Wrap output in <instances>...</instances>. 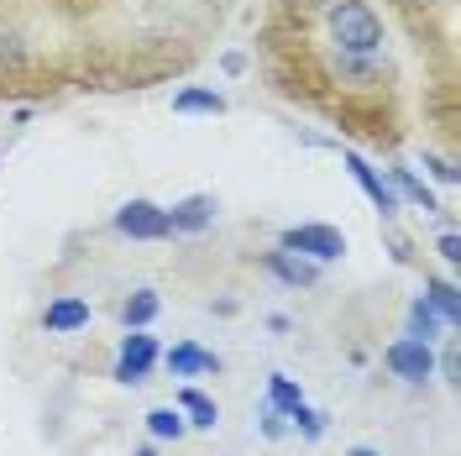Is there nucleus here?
Instances as JSON below:
<instances>
[{"label": "nucleus", "instance_id": "1", "mask_svg": "<svg viewBox=\"0 0 461 456\" xmlns=\"http://www.w3.org/2000/svg\"><path fill=\"white\" fill-rule=\"evenodd\" d=\"M330 42L341 48L346 63H367L373 53H383V22L373 16V5L341 0L330 5Z\"/></svg>", "mask_w": 461, "mask_h": 456}, {"label": "nucleus", "instance_id": "2", "mask_svg": "<svg viewBox=\"0 0 461 456\" xmlns=\"http://www.w3.org/2000/svg\"><path fill=\"white\" fill-rule=\"evenodd\" d=\"M383 362H388V372L403 378V383H425V378L435 372V351H430V342L403 336V342H393L388 351H383Z\"/></svg>", "mask_w": 461, "mask_h": 456}, {"label": "nucleus", "instance_id": "3", "mask_svg": "<svg viewBox=\"0 0 461 456\" xmlns=\"http://www.w3.org/2000/svg\"><path fill=\"white\" fill-rule=\"evenodd\" d=\"M115 231H121V236H137V242L173 236V231H168V215H163L152 200H126L121 210H115Z\"/></svg>", "mask_w": 461, "mask_h": 456}, {"label": "nucleus", "instance_id": "4", "mask_svg": "<svg viewBox=\"0 0 461 456\" xmlns=\"http://www.w3.org/2000/svg\"><path fill=\"white\" fill-rule=\"evenodd\" d=\"M284 247L288 252H299V257H315V262H330V257L346 252V236L336 226H288Z\"/></svg>", "mask_w": 461, "mask_h": 456}, {"label": "nucleus", "instance_id": "5", "mask_svg": "<svg viewBox=\"0 0 461 456\" xmlns=\"http://www.w3.org/2000/svg\"><path fill=\"white\" fill-rule=\"evenodd\" d=\"M152 362H158L152 336H126V342H121V357H115V378H121V383H147Z\"/></svg>", "mask_w": 461, "mask_h": 456}, {"label": "nucleus", "instance_id": "6", "mask_svg": "<svg viewBox=\"0 0 461 456\" xmlns=\"http://www.w3.org/2000/svg\"><path fill=\"white\" fill-rule=\"evenodd\" d=\"M267 273H273V278H284L288 288H315L320 284V262H315V257H299V252H288V247L267 252Z\"/></svg>", "mask_w": 461, "mask_h": 456}, {"label": "nucleus", "instance_id": "7", "mask_svg": "<svg viewBox=\"0 0 461 456\" xmlns=\"http://www.w3.org/2000/svg\"><path fill=\"white\" fill-rule=\"evenodd\" d=\"M346 169H351V178L367 189V200L383 210V215H399V195H393V184L388 178H377L373 169H367V158H357V152H346Z\"/></svg>", "mask_w": 461, "mask_h": 456}, {"label": "nucleus", "instance_id": "8", "mask_svg": "<svg viewBox=\"0 0 461 456\" xmlns=\"http://www.w3.org/2000/svg\"><path fill=\"white\" fill-rule=\"evenodd\" d=\"M163 215H168V231H204L210 215H215V200H210V195H189L184 205H173Z\"/></svg>", "mask_w": 461, "mask_h": 456}, {"label": "nucleus", "instance_id": "9", "mask_svg": "<svg viewBox=\"0 0 461 456\" xmlns=\"http://www.w3.org/2000/svg\"><path fill=\"white\" fill-rule=\"evenodd\" d=\"M221 362H215V351H200V346H173L168 351V372L173 378H200V372H215Z\"/></svg>", "mask_w": 461, "mask_h": 456}, {"label": "nucleus", "instance_id": "10", "mask_svg": "<svg viewBox=\"0 0 461 456\" xmlns=\"http://www.w3.org/2000/svg\"><path fill=\"white\" fill-rule=\"evenodd\" d=\"M425 305L440 315V325H446V331H456V325H461V294H456V284H425Z\"/></svg>", "mask_w": 461, "mask_h": 456}, {"label": "nucleus", "instance_id": "11", "mask_svg": "<svg viewBox=\"0 0 461 456\" xmlns=\"http://www.w3.org/2000/svg\"><path fill=\"white\" fill-rule=\"evenodd\" d=\"M178 415H189V425H200V430H215L221 404L210 399V394H200V388H184V394H178Z\"/></svg>", "mask_w": 461, "mask_h": 456}, {"label": "nucleus", "instance_id": "12", "mask_svg": "<svg viewBox=\"0 0 461 456\" xmlns=\"http://www.w3.org/2000/svg\"><path fill=\"white\" fill-rule=\"evenodd\" d=\"M42 325L48 331H79V325H89V305L85 299H58V305H48Z\"/></svg>", "mask_w": 461, "mask_h": 456}, {"label": "nucleus", "instance_id": "13", "mask_svg": "<svg viewBox=\"0 0 461 456\" xmlns=\"http://www.w3.org/2000/svg\"><path fill=\"white\" fill-rule=\"evenodd\" d=\"M173 111L178 115H221L226 100L215 89H184V95H173Z\"/></svg>", "mask_w": 461, "mask_h": 456}, {"label": "nucleus", "instance_id": "14", "mask_svg": "<svg viewBox=\"0 0 461 456\" xmlns=\"http://www.w3.org/2000/svg\"><path fill=\"white\" fill-rule=\"evenodd\" d=\"M121 320H126L131 331L152 325V320H158V294H152V288H137V294H131V299L121 305Z\"/></svg>", "mask_w": 461, "mask_h": 456}, {"label": "nucleus", "instance_id": "15", "mask_svg": "<svg viewBox=\"0 0 461 456\" xmlns=\"http://www.w3.org/2000/svg\"><path fill=\"white\" fill-rule=\"evenodd\" d=\"M267 404H273V409H278V415H294V409H299V404H304V394H299V388H294V383H288L284 372H273V378H267Z\"/></svg>", "mask_w": 461, "mask_h": 456}, {"label": "nucleus", "instance_id": "16", "mask_svg": "<svg viewBox=\"0 0 461 456\" xmlns=\"http://www.w3.org/2000/svg\"><path fill=\"white\" fill-rule=\"evenodd\" d=\"M184 425H189V420H184L173 404H163V409H152V415H147V430H152L158 441H178V435H184Z\"/></svg>", "mask_w": 461, "mask_h": 456}, {"label": "nucleus", "instance_id": "17", "mask_svg": "<svg viewBox=\"0 0 461 456\" xmlns=\"http://www.w3.org/2000/svg\"><path fill=\"white\" fill-rule=\"evenodd\" d=\"M393 195L414 200L420 210H435V195H430V189H425V184H420V178H414L409 169H393Z\"/></svg>", "mask_w": 461, "mask_h": 456}, {"label": "nucleus", "instance_id": "18", "mask_svg": "<svg viewBox=\"0 0 461 456\" xmlns=\"http://www.w3.org/2000/svg\"><path fill=\"white\" fill-rule=\"evenodd\" d=\"M409 331H414V342H435V336H440V315H435L425 299H414V310H409Z\"/></svg>", "mask_w": 461, "mask_h": 456}, {"label": "nucleus", "instance_id": "19", "mask_svg": "<svg viewBox=\"0 0 461 456\" xmlns=\"http://www.w3.org/2000/svg\"><path fill=\"white\" fill-rule=\"evenodd\" d=\"M288 420H294V425L304 430V435H320V430H325V415H315V409H304V404H299V409H294Z\"/></svg>", "mask_w": 461, "mask_h": 456}, {"label": "nucleus", "instance_id": "20", "mask_svg": "<svg viewBox=\"0 0 461 456\" xmlns=\"http://www.w3.org/2000/svg\"><path fill=\"white\" fill-rule=\"evenodd\" d=\"M262 435H267V441H278V435H284V415H278L273 404H262Z\"/></svg>", "mask_w": 461, "mask_h": 456}, {"label": "nucleus", "instance_id": "21", "mask_svg": "<svg viewBox=\"0 0 461 456\" xmlns=\"http://www.w3.org/2000/svg\"><path fill=\"white\" fill-rule=\"evenodd\" d=\"M425 169H430L435 178H440V184H456V169H451L446 158H425Z\"/></svg>", "mask_w": 461, "mask_h": 456}, {"label": "nucleus", "instance_id": "22", "mask_svg": "<svg viewBox=\"0 0 461 456\" xmlns=\"http://www.w3.org/2000/svg\"><path fill=\"white\" fill-rule=\"evenodd\" d=\"M440 257H446V262H461V242H456V236H451V231L440 236Z\"/></svg>", "mask_w": 461, "mask_h": 456}, {"label": "nucleus", "instance_id": "23", "mask_svg": "<svg viewBox=\"0 0 461 456\" xmlns=\"http://www.w3.org/2000/svg\"><path fill=\"white\" fill-rule=\"evenodd\" d=\"M346 456H383V451H373V446H351Z\"/></svg>", "mask_w": 461, "mask_h": 456}, {"label": "nucleus", "instance_id": "24", "mask_svg": "<svg viewBox=\"0 0 461 456\" xmlns=\"http://www.w3.org/2000/svg\"><path fill=\"white\" fill-rule=\"evenodd\" d=\"M137 456H158V451H152V446H142V451H137Z\"/></svg>", "mask_w": 461, "mask_h": 456}]
</instances>
